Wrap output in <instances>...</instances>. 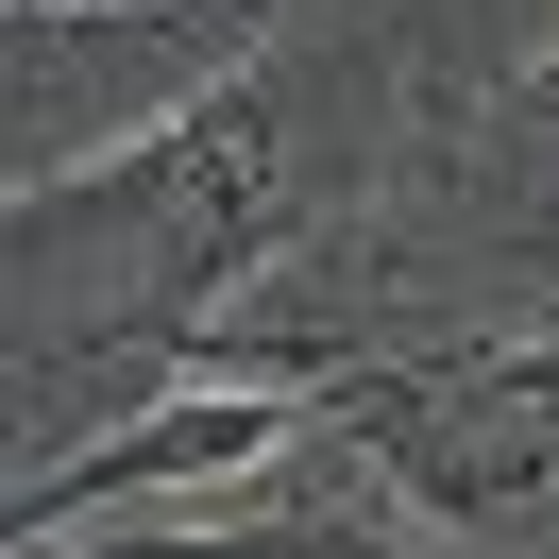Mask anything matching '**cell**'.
<instances>
[{
  "label": "cell",
  "instance_id": "cell-1",
  "mask_svg": "<svg viewBox=\"0 0 559 559\" xmlns=\"http://www.w3.org/2000/svg\"><path fill=\"white\" fill-rule=\"evenodd\" d=\"M288 0H17L0 17V170H103V153L204 119L221 85L272 51Z\"/></svg>",
  "mask_w": 559,
  "mask_h": 559
},
{
  "label": "cell",
  "instance_id": "cell-2",
  "mask_svg": "<svg viewBox=\"0 0 559 559\" xmlns=\"http://www.w3.org/2000/svg\"><path fill=\"white\" fill-rule=\"evenodd\" d=\"M288 424H306V390H254V373H170L153 407H119L103 441L35 457L17 475V543H51V525H103V509H187V491H238L288 457Z\"/></svg>",
  "mask_w": 559,
  "mask_h": 559
},
{
  "label": "cell",
  "instance_id": "cell-3",
  "mask_svg": "<svg viewBox=\"0 0 559 559\" xmlns=\"http://www.w3.org/2000/svg\"><path fill=\"white\" fill-rule=\"evenodd\" d=\"M491 373H509V390H559V322H525V340H491Z\"/></svg>",
  "mask_w": 559,
  "mask_h": 559
},
{
  "label": "cell",
  "instance_id": "cell-4",
  "mask_svg": "<svg viewBox=\"0 0 559 559\" xmlns=\"http://www.w3.org/2000/svg\"><path fill=\"white\" fill-rule=\"evenodd\" d=\"M525 103H559V35H543V51H525Z\"/></svg>",
  "mask_w": 559,
  "mask_h": 559
},
{
  "label": "cell",
  "instance_id": "cell-5",
  "mask_svg": "<svg viewBox=\"0 0 559 559\" xmlns=\"http://www.w3.org/2000/svg\"><path fill=\"white\" fill-rule=\"evenodd\" d=\"M543 35H559V0H543Z\"/></svg>",
  "mask_w": 559,
  "mask_h": 559
}]
</instances>
